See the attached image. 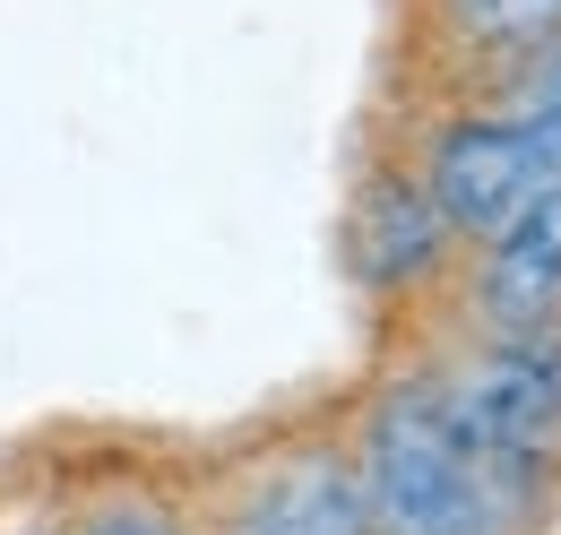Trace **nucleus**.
Masks as SVG:
<instances>
[{"instance_id":"f257e3e1","label":"nucleus","mask_w":561,"mask_h":535,"mask_svg":"<svg viewBox=\"0 0 561 535\" xmlns=\"http://www.w3.org/2000/svg\"><path fill=\"white\" fill-rule=\"evenodd\" d=\"M346 449L371 535H536L553 510V483L484 458L449 423L440 372L380 380Z\"/></svg>"},{"instance_id":"f03ea898","label":"nucleus","mask_w":561,"mask_h":535,"mask_svg":"<svg viewBox=\"0 0 561 535\" xmlns=\"http://www.w3.org/2000/svg\"><path fill=\"white\" fill-rule=\"evenodd\" d=\"M440 372V398H449V423L501 458V467L553 483L561 467V337L553 345H467Z\"/></svg>"},{"instance_id":"7ed1b4c3","label":"nucleus","mask_w":561,"mask_h":535,"mask_svg":"<svg viewBox=\"0 0 561 535\" xmlns=\"http://www.w3.org/2000/svg\"><path fill=\"white\" fill-rule=\"evenodd\" d=\"M415 182H423V200L440 207V225L458 234V251H484L527 200L553 191V182L536 173V147L518 138V122H510L501 104L440 122V130L423 138V156H415Z\"/></svg>"},{"instance_id":"20e7f679","label":"nucleus","mask_w":561,"mask_h":535,"mask_svg":"<svg viewBox=\"0 0 561 535\" xmlns=\"http://www.w3.org/2000/svg\"><path fill=\"white\" fill-rule=\"evenodd\" d=\"M208 535H371L363 527V483L346 441H285L233 475L199 510Z\"/></svg>"},{"instance_id":"39448f33","label":"nucleus","mask_w":561,"mask_h":535,"mask_svg":"<svg viewBox=\"0 0 561 535\" xmlns=\"http://www.w3.org/2000/svg\"><path fill=\"white\" fill-rule=\"evenodd\" d=\"M476 345H553L561 337V191L527 200L467 268Z\"/></svg>"},{"instance_id":"423d86ee","label":"nucleus","mask_w":561,"mask_h":535,"mask_svg":"<svg viewBox=\"0 0 561 535\" xmlns=\"http://www.w3.org/2000/svg\"><path fill=\"white\" fill-rule=\"evenodd\" d=\"M346 260L354 276L398 303V294H423L440 285V268L458 260V234L440 225V207L423 200L415 164H380L363 191H354V216H346Z\"/></svg>"},{"instance_id":"0eeeda50","label":"nucleus","mask_w":561,"mask_h":535,"mask_svg":"<svg viewBox=\"0 0 561 535\" xmlns=\"http://www.w3.org/2000/svg\"><path fill=\"white\" fill-rule=\"evenodd\" d=\"M53 527L61 535H208L182 492H164V483H147V475H104V483L70 492V501L53 510Z\"/></svg>"},{"instance_id":"6e6552de","label":"nucleus","mask_w":561,"mask_h":535,"mask_svg":"<svg viewBox=\"0 0 561 535\" xmlns=\"http://www.w3.org/2000/svg\"><path fill=\"white\" fill-rule=\"evenodd\" d=\"M440 26L476 61L527 69L545 44H561V0H440Z\"/></svg>"},{"instance_id":"1a4fd4ad","label":"nucleus","mask_w":561,"mask_h":535,"mask_svg":"<svg viewBox=\"0 0 561 535\" xmlns=\"http://www.w3.org/2000/svg\"><path fill=\"white\" fill-rule=\"evenodd\" d=\"M501 113H510V122H518V138L536 147V173L561 191V44H545L527 69H510Z\"/></svg>"},{"instance_id":"9d476101","label":"nucleus","mask_w":561,"mask_h":535,"mask_svg":"<svg viewBox=\"0 0 561 535\" xmlns=\"http://www.w3.org/2000/svg\"><path fill=\"white\" fill-rule=\"evenodd\" d=\"M0 535H61V527H53L44 510H18V519H0Z\"/></svg>"}]
</instances>
